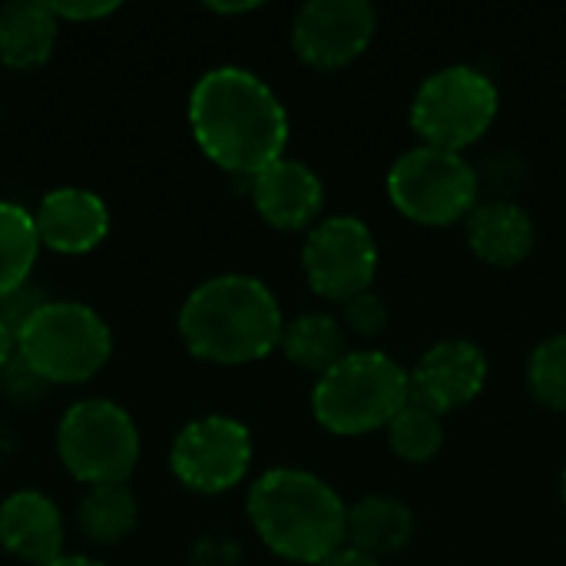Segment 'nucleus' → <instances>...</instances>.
Segmentation results:
<instances>
[{
    "label": "nucleus",
    "mask_w": 566,
    "mask_h": 566,
    "mask_svg": "<svg viewBox=\"0 0 566 566\" xmlns=\"http://www.w3.org/2000/svg\"><path fill=\"white\" fill-rule=\"evenodd\" d=\"M189 126L199 149L232 176L252 179L285 159L289 113L272 86L242 66H216L196 80Z\"/></svg>",
    "instance_id": "nucleus-1"
},
{
    "label": "nucleus",
    "mask_w": 566,
    "mask_h": 566,
    "mask_svg": "<svg viewBox=\"0 0 566 566\" xmlns=\"http://www.w3.org/2000/svg\"><path fill=\"white\" fill-rule=\"evenodd\" d=\"M282 308L252 275H216L189 292L179 308L182 345L216 365H249L282 342Z\"/></svg>",
    "instance_id": "nucleus-2"
},
{
    "label": "nucleus",
    "mask_w": 566,
    "mask_h": 566,
    "mask_svg": "<svg viewBox=\"0 0 566 566\" xmlns=\"http://www.w3.org/2000/svg\"><path fill=\"white\" fill-rule=\"evenodd\" d=\"M245 511L259 541L289 564L318 566L348 541L345 501L312 471H265L249 488Z\"/></svg>",
    "instance_id": "nucleus-3"
},
{
    "label": "nucleus",
    "mask_w": 566,
    "mask_h": 566,
    "mask_svg": "<svg viewBox=\"0 0 566 566\" xmlns=\"http://www.w3.org/2000/svg\"><path fill=\"white\" fill-rule=\"evenodd\" d=\"M411 401L408 371L385 352H348L335 368L318 375L312 415L332 434H368L388 428Z\"/></svg>",
    "instance_id": "nucleus-4"
},
{
    "label": "nucleus",
    "mask_w": 566,
    "mask_h": 566,
    "mask_svg": "<svg viewBox=\"0 0 566 566\" xmlns=\"http://www.w3.org/2000/svg\"><path fill=\"white\" fill-rule=\"evenodd\" d=\"M17 358L46 385L90 381L113 355V332L103 315L83 302L50 298L20 332Z\"/></svg>",
    "instance_id": "nucleus-5"
},
{
    "label": "nucleus",
    "mask_w": 566,
    "mask_h": 566,
    "mask_svg": "<svg viewBox=\"0 0 566 566\" xmlns=\"http://www.w3.org/2000/svg\"><path fill=\"white\" fill-rule=\"evenodd\" d=\"M139 428L133 415L109 398L70 405L56 424V454L70 478L96 484H126L139 464Z\"/></svg>",
    "instance_id": "nucleus-6"
},
{
    "label": "nucleus",
    "mask_w": 566,
    "mask_h": 566,
    "mask_svg": "<svg viewBox=\"0 0 566 566\" xmlns=\"http://www.w3.org/2000/svg\"><path fill=\"white\" fill-rule=\"evenodd\" d=\"M388 196L411 222L451 226L474 212L481 202V182L478 169L461 153L421 143L391 163Z\"/></svg>",
    "instance_id": "nucleus-7"
},
{
    "label": "nucleus",
    "mask_w": 566,
    "mask_h": 566,
    "mask_svg": "<svg viewBox=\"0 0 566 566\" xmlns=\"http://www.w3.org/2000/svg\"><path fill=\"white\" fill-rule=\"evenodd\" d=\"M497 106L501 93L494 80L478 66L454 63L431 73L418 86L411 103V126L424 146L461 153L488 133Z\"/></svg>",
    "instance_id": "nucleus-8"
},
{
    "label": "nucleus",
    "mask_w": 566,
    "mask_h": 566,
    "mask_svg": "<svg viewBox=\"0 0 566 566\" xmlns=\"http://www.w3.org/2000/svg\"><path fill=\"white\" fill-rule=\"evenodd\" d=\"M249 468L252 434L229 415H206L189 421L169 448L172 478L196 494L232 491L249 474Z\"/></svg>",
    "instance_id": "nucleus-9"
},
{
    "label": "nucleus",
    "mask_w": 566,
    "mask_h": 566,
    "mask_svg": "<svg viewBox=\"0 0 566 566\" xmlns=\"http://www.w3.org/2000/svg\"><path fill=\"white\" fill-rule=\"evenodd\" d=\"M302 269L312 292L345 305L348 298L371 292L378 272V242L361 219L328 216L308 232L302 245Z\"/></svg>",
    "instance_id": "nucleus-10"
},
{
    "label": "nucleus",
    "mask_w": 566,
    "mask_h": 566,
    "mask_svg": "<svg viewBox=\"0 0 566 566\" xmlns=\"http://www.w3.org/2000/svg\"><path fill=\"white\" fill-rule=\"evenodd\" d=\"M375 27L368 0H308L292 20V46L308 66L338 70L368 50Z\"/></svg>",
    "instance_id": "nucleus-11"
},
{
    "label": "nucleus",
    "mask_w": 566,
    "mask_h": 566,
    "mask_svg": "<svg viewBox=\"0 0 566 566\" xmlns=\"http://www.w3.org/2000/svg\"><path fill=\"white\" fill-rule=\"evenodd\" d=\"M488 385V355L468 338H448L431 345L408 371L411 401L448 415L471 405Z\"/></svg>",
    "instance_id": "nucleus-12"
},
{
    "label": "nucleus",
    "mask_w": 566,
    "mask_h": 566,
    "mask_svg": "<svg viewBox=\"0 0 566 566\" xmlns=\"http://www.w3.org/2000/svg\"><path fill=\"white\" fill-rule=\"evenodd\" d=\"M33 222L40 245L63 255H83L109 235V206L93 189L60 186L40 199Z\"/></svg>",
    "instance_id": "nucleus-13"
},
{
    "label": "nucleus",
    "mask_w": 566,
    "mask_h": 566,
    "mask_svg": "<svg viewBox=\"0 0 566 566\" xmlns=\"http://www.w3.org/2000/svg\"><path fill=\"white\" fill-rule=\"evenodd\" d=\"M63 514L43 491H13L0 504V547L33 566H50L63 557Z\"/></svg>",
    "instance_id": "nucleus-14"
},
{
    "label": "nucleus",
    "mask_w": 566,
    "mask_h": 566,
    "mask_svg": "<svg viewBox=\"0 0 566 566\" xmlns=\"http://www.w3.org/2000/svg\"><path fill=\"white\" fill-rule=\"evenodd\" d=\"M252 202L259 216L285 232L312 226L325 206V186L318 172L298 159H279L252 176Z\"/></svg>",
    "instance_id": "nucleus-15"
},
{
    "label": "nucleus",
    "mask_w": 566,
    "mask_h": 566,
    "mask_svg": "<svg viewBox=\"0 0 566 566\" xmlns=\"http://www.w3.org/2000/svg\"><path fill=\"white\" fill-rule=\"evenodd\" d=\"M468 242L481 262L511 269L534 252L537 229L531 212L514 199H488L468 216Z\"/></svg>",
    "instance_id": "nucleus-16"
},
{
    "label": "nucleus",
    "mask_w": 566,
    "mask_h": 566,
    "mask_svg": "<svg viewBox=\"0 0 566 566\" xmlns=\"http://www.w3.org/2000/svg\"><path fill=\"white\" fill-rule=\"evenodd\" d=\"M60 17L50 0H10L0 7V63L10 70H36L50 60Z\"/></svg>",
    "instance_id": "nucleus-17"
},
{
    "label": "nucleus",
    "mask_w": 566,
    "mask_h": 566,
    "mask_svg": "<svg viewBox=\"0 0 566 566\" xmlns=\"http://www.w3.org/2000/svg\"><path fill=\"white\" fill-rule=\"evenodd\" d=\"M415 537V514L405 501L388 494H368L348 507V547L368 557H391Z\"/></svg>",
    "instance_id": "nucleus-18"
},
{
    "label": "nucleus",
    "mask_w": 566,
    "mask_h": 566,
    "mask_svg": "<svg viewBox=\"0 0 566 566\" xmlns=\"http://www.w3.org/2000/svg\"><path fill=\"white\" fill-rule=\"evenodd\" d=\"M279 348L302 371L325 375L348 355V332L328 312H305L282 328Z\"/></svg>",
    "instance_id": "nucleus-19"
},
{
    "label": "nucleus",
    "mask_w": 566,
    "mask_h": 566,
    "mask_svg": "<svg viewBox=\"0 0 566 566\" xmlns=\"http://www.w3.org/2000/svg\"><path fill=\"white\" fill-rule=\"evenodd\" d=\"M136 521H139V504L126 484H96L83 494L76 507V524L83 537L99 547L126 541L136 531Z\"/></svg>",
    "instance_id": "nucleus-20"
},
{
    "label": "nucleus",
    "mask_w": 566,
    "mask_h": 566,
    "mask_svg": "<svg viewBox=\"0 0 566 566\" xmlns=\"http://www.w3.org/2000/svg\"><path fill=\"white\" fill-rule=\"evenodd\" d=\"M40 255L33 212L20 202L0 199V298L30 282Z\"/></svg>",
    "instance_id": "nucleus-21"
},
{
    "label": "nucleus",
    "mask_w": 566,
    "mask_h": 566,
    "mask_svg": "<svg viewBox=\"0 0 566 566\" xmlns=\"http://www.w3.org/2000/svg\"><path fill=\"white\" fill-rule=\"evenodd\" d=\"M388 444L391 451L408 461V464H424L431 458H438V451L444 448V424L441 415L408 401L395 421L388 424Z\"/></svg>",
    "instance_id": "nucleus-22"
},
{
    "label": "nucleus",
    "mask_w": 566,
    "mask_h": 566,
    "mask_svg": "<svg viewBox=\"0 0 566 566\" xmlns=\"http://www.w3.org/2000/svg\"><path fill=\"white\" fill-rule=\"evenodd\" d=\"M527 388L541 408L566 411V335H551L531 352Z\"/></svg>",
    "instance_id": "nucleus-23"
},
{
    "label": "nucleus",
    "mask_w": 566,
    "mask_h": 566,
    "mask_svg": "<svg viewBox=\"0 0 566 566\" xmlns=\"http://www.w3.org/2000/svg\"><path fill=\"white\" fill-rule=\"evenodd\" d=\"M478 169V182L481 189H488L494 199H507L514 189H521L527 169H524V159L517 153H494V156H484Z\"/></svg>",
    "instance_id": "nucleus-24"
},
{
    "label": "nucleus",
    "mask_w": 566,
    "mask_h": 566,
    "mask_svg": "<svg viewBox=\"0 0 566 566\" xmlns=\"http://www.w3.org/2000/svg\"><path fill=\"white\" fill-rule=\"evenodd\" d=\"M342 325H345L348 335L375 338L388 325V305L375 292H361V295H355V298H348L342 305Z\"/></svg>",
    "instance_id": "nucleus-25"
},
{
    "label": "nucleus",
    "mask_w": 566,
    "mask_h": 566,
    "mask_svg": "<svg viewBox=\"0 0 566 566\" xmlns=\"http://www.w3.org/2000/svg\"><path fill=\"white\" fill-rule=\"evenodd\" d=\"M50 302V295L43 292V285H36L33 279L27 282V285H20L17 292H10V295H3L0 298V322L13 332V338H17V332L43 308Z\"/></svg>",
    "instance_id": "nucleus-26"
},
{
    "label": "nucleus",
    "mask_w": 566,
    "mask_h": 566,
    "mask_svg": "<svg viewBox=\"0 0 566 566\" xmlns=\"http://www.w3.org/2000/svg\"><path fill=\"white\" fill-rule=\"evenodd\" d=\"M0 388H3V395H7L13 405H36L50 385H46L40 375H33V371L13 355V358L3 365V371H0Z\"/></svg>",
    "instance_id": "nucleus-27"
},
{
    "label": "nucleus",
    "mask_w": 566,
    "mask_h": 566,
    "mask_svg": "<svg viewBox=\"0 0 566 566\" xmlns=\"http://www.w3.org/2000/svg\"><path fill=\"white\" fill-rule=\"evenodd\" d=\"M242 557V547L226 534H206L192 544L189 564L192 566H235Z\"/></svg>",
    "instance_id": "nucleus-28"
},
{
    "label": "nucleus",
    "mask_w": 566,
    "mask_h": 566,
    "mask_svg": "<svg viewBox=\"0 0 566 566\" xmlns=\"http://www.w3.org/2000/svg\"><path fill=\"white\" fill-rule=\"evenodd\" d=\"M119 3L116 0H53V13L60 20H76V23H86V20H103L109 13H116Z\"/></svg>",
    "instance_id": "nucleus-29"
},
{
    "label": "nucleus",
    "mask_w": 566,
    "mask_h": 566,
    "mask_svg": "<svg viewBox=\"0 0 566 566\" xmlns=\"http://www.w3.org/2000/svg\"><path fill=\"white\" fill-rule=\"evenodd\" d=\"M318 566H381L375 557H368V554H361V551H355V547H342V551H335L328 560H322Z\"/></svg>",
    "instance_id": "nucleus-30"
},
{
    "label": "nucleus",
    "mask_w": 566,
    "mask_h": 566,
    "mask_svg": "<svg viewBox=\"0 0 566 566\" xmlns=\"http://www.w3.org/2000/svg\"><path fill=\"white\" fill-rule=\"evenodd\" d=\"M17 355V342H13V332L0 322V371H3V365L10 361Z\"/></svg>",
    "instance_id": "nucleus-31"
},
{
    "label": "nucleus",
    "mask_w": 566,
    "mask_h": 566,
    "mask_svg": "<svg viewBox=\"0 0 566 566\" xmlns=\"http://www.w3.org/2000/svg\"><path fill=\"white\" fill-rule=\"evenodd\" d=\"M209 10H216V13H245V10H255L259 3L255 0H245V3H206Z\"/></svg>",
    "instance_id": "nucleus-32"
},
{
    "label": "nucleus",
    "mask_w": 566,
    "mask_h": 566,
    "mask_svg": "<svg viewBox=\"0 0 566 566\" xmlns=\"http://www.w3.org/2000/svg\"><path fill=\"white\" fill-rule=\"evenodd\" d=\"M50 566H106V564H99V560H93V557H80V554H63L60 560H53Z\"/></svg>",
    "instance_id": "nucleus-33"
},
{
    "label": "nucleus",
    "mask_w": 566,
    "mask_h": 566,
    "mask_svg": "<svg viewBox=\"0 0 566 566\" xmlns=\"http://www.w3.org/2000/svg\"><path fill=\"white\" fill-rule=\"evenodd\" d=\"M564 504H566V468H564Z\"/></svg>",
    "instance_id": "nucleus-34"
}]
</instances>
